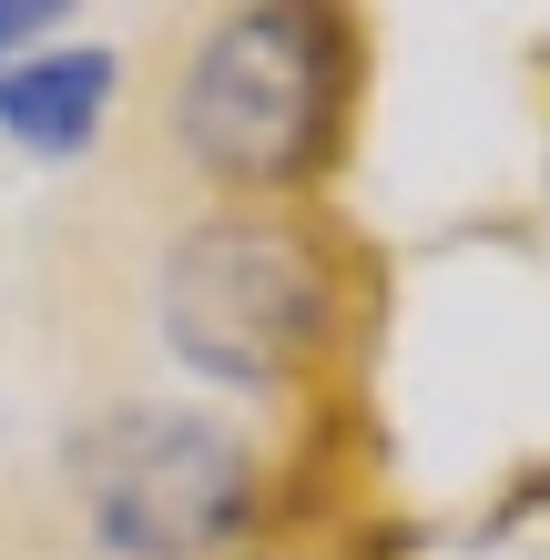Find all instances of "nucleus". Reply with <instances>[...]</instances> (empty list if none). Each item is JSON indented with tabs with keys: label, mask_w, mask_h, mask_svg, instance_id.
<instances>
[{
	"label": "nucleus",
	"mask_w": 550,
	"mask_h": 560,
	"mask_svg": "<svg viewBox=\"0 0 550 560\" xmlns=\"http://www.w3.org/2000/svg\"><path fill=\"white\" fill-rule=\"evenodd\" d=\"M337 103V31L316 11H245L224 21L184 82V143L224 184H285L327 143Z\"/></svg>",
	"instance_id": "nucleus-1"
},
{
	"label": "nucleus",
	"mask_w": 550,
	"mask_h": 560,
	"mask_svg": "<svg viewBox=\"0 0 550 560\" xmlns=\"http://www.w3.org/2000/svg\"><path fill=\"white\" fill-rule=\"evenodd\" d=\"M82 500H92V530L122 560H184L245 520L255 469H245L235 428H214V418L122 408L82 439Z\"/></svg>",
	"instance_id": "nucleus-2"
},
{
	"label": "nucleus",
	"mask_w": 550,
	"mask_h": 560,
	"mask_svg": "<svg viewBox=\"0 0 550 560\" xmlns=\"http://www.w3.org/2000/svg\"><path fill=\"white\" fill-rule=\"evenodd\" d=\"M327 316V276L285 224H204L164 276V337L204 377H285Z\"/></svg>",
	"instance_id": "nucleus-3"
},
{
	"label": "nucleus",
	"mask_w": 550,
	"mask_h": 560,
	"mask_svg": "<svg viewBox=\"0 0 550 560\" xmlns=\"http://www.w3.org/2000/svg\"><path fill=\"white\" fill-rule=\"evenodd\" d=\"M103 92H113V51L31 61V72L0 82V133H21L31 153H72V143H92V122H103Z\"/></svg>",
	"instance_id": "nucleus-4"
},
{
	"label": "nucleus",
	"mask_w": 550,
	"mask_h": 560,
	"mask_svg": "<svg viewBox=\"0 0 550 560\" xmlns=\"http://www.w3.org/2000/svg\"><path fill=\"white\" fill-rule=\"evenodd\" d=\"M51 11H42V0H0V42H21V31H42Z\"/></svg>",
	"instance_id": "nucleus-5"
}]
</instances>
